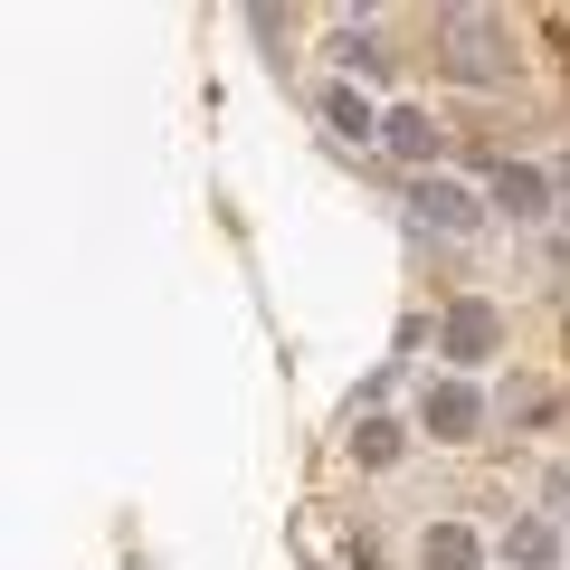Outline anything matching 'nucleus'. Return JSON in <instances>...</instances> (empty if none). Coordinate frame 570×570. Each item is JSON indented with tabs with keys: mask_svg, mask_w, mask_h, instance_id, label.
Returning a JSON list of instances; mask_svg holds the SVG:
<instances>
[{
	"mask_svg": "<svg viewBox=\"0 0 570 570\" xmlns=\"http://www.w3.org/2000/svg\"><path fill=\"white\" fill-rule=\"evenodd\" d=\"M428 39H438V67H448V77H466V86H494L513 67V29L494 20V10H438V29H428Z\"/></svg>",
	"mask_w": 570,
	"mask_h": 570,
	"instance_id": "nucleus-1",
	"label": "nucleus"
},
{
	"mask_svg": "<svg viewBox=\"0 0 570 570\" xmlns=\"http://www.w3.org/2000/svg\"><path fill=\"white\" fill-rule=\"evenodd\" d=\"M409 209H419V228H438V238H475V228H485V209H475L466 181H419Z\"/></svg>",
	"mask_w": 570,
	"mask_h": 570,
	"instance_id": "nucleus-2",
	"label": "nucleus"
},
{
	"mask_svg": "<svg viewBox=\"0 0 570 570\" xmlns=\"http://www.w3.org/2000/svg\"><path fill=\"white\" fill-rule=\"evenodd\" d=\"M494 343H504V324H494V305H448V324H438V352L448 362H494Z\"/></svg>",
	"mask_w": 570,
	"mask_h": 570,
	"instance_id": "nucleus-3",
	"label": "nucleus"
},
{
	"mask_svg": "<svg viewBox=\"0 0 570 570\" xmlns=\"http://www.w3.org/2000/svg\"><path fill=\"white\" fill-rule=\"evenodd\" d=\"M551 200H561L551 171H532V163H504V171H494V209H504V219H542Z\"/></svg>",
	"mask_w": 570,
	"mask_h": 570,
	"instance_id": "nucleus-4",
	"label": "nucleus"
},
{
	"mask_svg": "<svg viewBox=\"0 0 570 570\" xmlns=\"http://www.w3.org/2000/svg\"><path fill=\"white\" fill-rule=\"evenodd\" d=\"M475 419H485V400H475L466 381H438V390H428V438H475Z\"/></svg>",
	"mask_w": 570,
	"mask_h": 570,
	"instance_id": "nucleus-5",
	"label": "nucleus"
},
{
	"mask_svg": "<svg viewBox=\"0 0 570 570\" xmlns=\"http://www.w3.org/2000/svg\"><path fill=\"white\" fill-rule=\"evenodd\" d=\"M381 142H390V153H400V163H428V153H438V124H428L419 105H400V115L381 124Z\"/></svg>",
	"mask_w": 570,
	"mask_h": 570,
	"instance_id": "nucleus-6",
	"label": "nucleus"
},
{
	"mask_svg": "<svg viewBox=\"0 0 570 570\" xmlns=\"http://www.w3.org/2000/svg\"><path fill=\"white\" fill-rule=\"evenodd\" d=\"M419 561H428V570H475V532H466V523H438Z\"/></svg>",
	"mask_w": 570,
	"mask_h": 570,
	"instance_id": "nucleus-7",
	"label": "nucleus"
},
{
	"mask_svg": "<svg viewBox=\"0 0 570 570\" xmlns=\"http://www.w3.org/2000/svg\"><path fill=\"white\" fill-rule=\"evenodd\" d=\"M352 456H362V466H390V456H400V428H390V419H362V428H352Z\"/></svg>",
	"mask_w": 570,
	"mask_h": 570,
	"instance_id": "nucleus-8",
	"label": "nucleus"
},
{
	"mask_svg": "<svg viewBox=\"0 0 570 570\" xmlns=\"http://www.w3.org/2000/svg\"><path fill=\"white\" fill-rule=\"evenodd\" d=\"M551 551H561V542H551L542 523H513V542H504V561H513V570H542Z\"/></svg>",
	"mask_w": 570,
	"mask_h": 570,
	"instance_id": "nucleus-9",
	"label": "nucleus"
},
{
	"mask_svg": "<svg viewBox=\"0 0 570 570\" xmlns=\"http://www.w3.org/2000/svg\"><path fill=\"white\" fill-rule=\"evenodd\" d=\"M324 124H333V134H371V105L352 96V86H333V96H324Z\"/></svg>",
	"mask_w": 570,
	"mask_h": 570,
	"instance_id": "nucleus-10",
	"label": "nucleus"
},
{
	"mask_svg": "<svg viewBox=\"0 0 570 570\" xmlns=\"http://www.w3.org/2000/svg\"><path fill=\"white\" fill-rule=\"evenodd\" d=\"M333 58H343V67H362V77H381V39H371V29H343V48H333Z\"/></svg>",
	"mask_w": 570,
	"mask_h": 570,
	"instance_id": "nucleus-11",
	"label": "nucleus"
},
{
	"mask_svg": "<svg viewBox=\"0 0 570 570\" xmlns=\"http://www.w3.org/2000/svg\"><path fill=\"white\" fill-rule=\"evenodd\" d=\"M561 209H570V171H561Z\"/></svg>",
	"mask_w": 570,
	"mask_h": 570,
	"instance_id": "nucleus-12",
	"label": "nucleus"
}]
</instances>
